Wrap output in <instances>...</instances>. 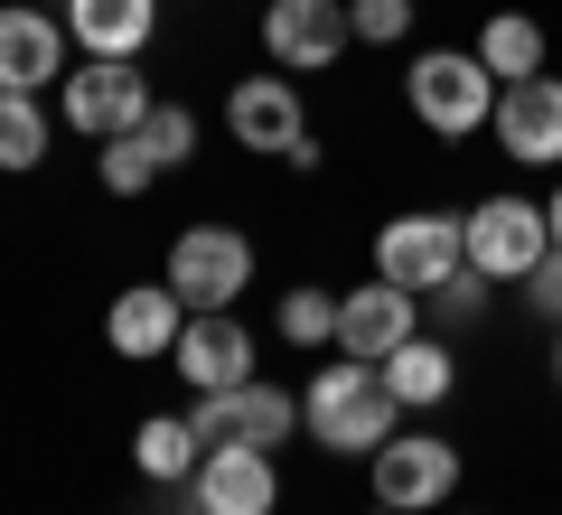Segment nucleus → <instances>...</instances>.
Masks as SVG:
<instances>
[{"label": "nucleus", "instance_id": "19", "mask_svg": "<svg viewBox=\"0 0 562 515\" xmlns=\"http://www.w3.org/2000/svg\"><path fill=\"white\" fill-rule=\"evenodd\" d=\"M132 459H140V478H160V488H188L198 478V459H206V440H198V422H140L132 432Z\"/></svg>", "mask_w": 562, "mask_h": 515}, {"label": "nucleus", "instance_id": "24", "mask_svg": "<svg viewBox=\"0 0 562 515\" xmlns=\"http://www.w3.org/2000/svg\"><path fill=\"white\" fill-rule=\"evenodd\" d=\"M487 291H497V281H487L479 262H460L450 281H431V291H422V310L441 318V328H460V318H479V310H487Z\"/></svg>", "mask_w": 562, "mask_h": 515}, {"label": "nucleus", "instance_id": "9", "mask_svg": "<svg viewBox=\"0 0 562 515\" xmlns=\"http://www.w3.org/2000/svg\"><path fill=\"white\" fill-rule=\"evenodd\" d=\"M140 113H150V76H140L132 57H85L76 76H66V122H76L85 141L140 132Z\"/></svg>", "mask_w": 562, "mask_h": 515}, {"label": "nucleus", "instance_id": "4", "mask_svg": "<svg viewBox=\"0 0 562 515\" xmlns=\"http://www.w3.org/2000/svg\"><path fill=\"white\" fill-rule=\"evenodd\" d=\"M347 47H357L347 0H272V10H262V57H272L281 76H328Z\"/></svg>", "mask_w": 562, "mask_h": 515}, {"label": "nucleus", "instance_id": "29", "mask_svg": "<svg viewBox=\"0 0 562 515\" xmlns=\"http://www.w3.org/2000/svg\"><path fill=\"white\" fill-rule=\"evenodd\" d=\"M553 384H562V337H553Z\"/></svg>", "mask_w": 562, "mask_h": 515}, {"label": "nucleus", "instance_id": "5", "mask_svg": "<svg viewBox=\"0 0 562 515\" xmlns=\"http://www.w3.org/2000/svg\"><path fill=\"white\" fill-rule=\"evenodd\" d=\"M244 281H254L244 225H188V235L169 244V291H179L188 310H225V300H244Z\"/></svg>", "mask_w": 562, "mask_h": 515}, {"label": "nucleus", "instance_id": "20", "mask_svg": "<svg viewBox=\"0 0 562 515\" xmlns=\"http://www.w3.org/2000/svg\"><path fill=\"white\" fill-rule=\"evenodd\" d=\"M479 66L497 85H525V76H543V29L525 20V10H497V20L479 29Z\"/></svg>", "mask_w": 562, "mask_h": 515}, {"label": "nucleus", "instance_id": "12", "mask_svg": "<svg viewBox=\"0 0 562 515\" xmlns=\"http://www.w3.org/2000/svg\"><path fill=\"white\" fill-rule=\"evenodd\" d=\"M188 506H198V515H272V506H281V469H272V450H244V440L206 450L198 478H188Z\"/></svg>", "mask_w": 562, "mask_h": 515}, {"label": "nucleus", "instance_id": "25", "mask_svg": "<svg viewBox=\"0 0 562 515\" xmlns=\"http://www.w3.org/2000/svg\"><path fill=\"white\" fill-rule=\"evenodd\" d=\"M413 10L422 0H347V29H357L366 47H403L413 38Z\"/></svg>", "mask_w": 562, "mask_h": 515}, {"label": "nucleus", "instance_id": "22", "mask_svg": "<svg viewBox=\"0 0 562 515\" xmlns=\"http://www.w3.org/2000/svg\"><path fill=\"white\" fill-rule=\"evenodd\" d=\"M140 150L160 159V169H188V159H198V113H188V103H150V113H140Z\"/></svg>", "mask_w": 562, "mask_h": 515}, {"label": "nucleus", "instance_id": "21", "mask_svg": "<svg viewBox=\"0 0 562 515\" xmlns=\"http://www.w3.org/2000/svg\"><path fill=\"white\" fill-rule=\"evenodd\" d=\"M47 159V113L38 94H0V169H38Z\"/></svg>", "mask_w": 562, "mask_h": 515}, {"label": "nucleus", "instance_id": "10", "mask_svg": "<svg viewBox=\"0 0 562 515\" xmlns=\"http://www.w3.org/2000/svg\"><path fill=\"white\" fill-rule=\"evenodd\" d=\"M403 337H422V291H403V281H384V272L366 281V291H338V357L384 366Z\"/></svg>", "mask_w": 562, "mask_h": 515}, {"label": "nucleus", "instance_id": "1", "mask_svg": "<svg viewBox=\"0 0 562 515\" xmlns=\"http://www.w3.org/2000/svg\"><path fill=\"white\" fill-rule=\"evenodd\" d=\"M394 384H384V366H366V357H338V366H319L310 376V394H301V422L319 432V450H347V459H375L384 440H394Z\"/></svg>", "mask_w": 562, "mask_h": 515}, {"label": "nucleus", "instance_id": "2", "mask_svg": "<svg viewBox=\"0 0 562 515\" xmlns=\"http://www.w3.org/2000/svg\"><path fill=\"white\" fill-rule=\"evenodd\" d=\"M497 94L506 85L479 66V47H431V57H413V76H403V103H413L422 132H441V141H469L497 122Z\"/></svg>", "mask_w": 562, "mask_h": 515}, {"label": "nucleus", "instance_id": "18", "mask_svg": "<svg viewBox=\"0 0 562 515\" xmlns=\"http://www.w3.org/2000/svg\"><path fill=\"white\" fill-rule=\"evenodd\" d=\"M450 376H460V366H450L441 337H403L394 357H384V384H394L403 413H431V403H450Z\"/></svg>", "mask_w": 562, "mask_h": 515}, {"label": "nucleus", "instance_id": "17", "mask_svg": "<svg viewBox=\"0 0 562 515\" xmlns=\"http://www.w3.org/2000/svg\"><path fill=\"white\" fill-rule=\"evenodd\" d=\"M66 38H85V57H140L160 38V0H66Z\"/></svg>", "mask_w": 562, "mask_h": 515}, {"label": "nucleus", "instance_id": "26", "mask_svg": "<svg viewBox=\"0 0 562 515\" xmlns=\"http://www.w3.org/2000/svg\"><path fill=\"white\" fill-rule=\"evenodd\" d=\"M160 179V159L140 150V132H122V141H103V188L113 198H140V188Z\"/></svg>", "mask_w": 562, "mask_h": 515}, {"label": "nucleus", "instance_id": "27", "mask_svg": "<svg viewBox=\"0 0 562 515\" xmlns=\"http://www.w3.org/2000/svg\"><path fill=\"white\" fill-rule=\"evenodd\" d=\"M525 291H535V310H543V318L562 328V244H553V254L535 262V272H525Z\"/></svg>", "mask_w": 562, "mask_h": 515}, {"label": "nucleus", "instance_id": "11", "mask_svg": "<svg viewBox=\"0 0 562 515\" xmlns=\"http://www.w3.org/2000/svg\"><path fill=\"white\" fill-rule=\"evenodd\" d=\"M169 366H179L188 394H225V384L254 376V328H244L235 310H188L179 347H169Z\"/></svg>", "mask_w": 562, "mask_h": 515}, {"label": "nucleus", "instance_id": "16", "mask_svg": "<svg viewBox=\"0 0 562 515\" xmlns=\"http://www.w3.org/2000/svg\"><path fill=\"white\" fill-rule=\"evenodd\" d=\"M66 76V20L47 10H0V94H38Z\"/></svg>", "mask_w": 562, "mask_h": 515}, {"label": "nucleus", "instance_id": "15", "mask_svg": "<svg viewBox=\"0 0 562 515\" xmlns=\"http://www.w3.org/2000/svg\"><path fill=\"white\" fill-rule=\"evenodd\" d=\"M179 328H188V300L169 291V281H132V291L103 310V337H113V357H169L179 347Z\"/></svg>", "mask_w": 562, "mask_h": 515}, {"label": "nucleus", "instance_id": "28", "mask_svg": "<svg viewBox=\"0 0 562 515\" xmlns=\"http://www.w3.org/2000/svg\"><path fill=\"white\" fill-rule=\"evenodd\" d=\"M543 225H553V244H562V188H553V206H543Z\"/></svg>", "mask_w": 562, "mask_h": 515}, {"label": "nucleus", "instance_id": "13", "mask_svg": "<svg viewBox=\"0 0 562 515\" xmlns=\"http://www.w3.org/2000/svg\"><path fill=\"white\" fill-rule=\"evenodd\" d=\"M497 150L525 159V169H562V76H525L497 94Z\"/></svg>", "mask_w": 562, "mask_h": 515}, {"label": "nucleus", "instance_id": "8", "mask_svg": "<svg viewBox=\"0 0 562 515\" xmlns=\"http://www.w3.org/2000/svg\"><path fill=\"white\" fill-rule=\"evenodd\" d=\"M543 254H553V225H543L535 198H479L469 206V262L487 281H525Z\"/></svg>", "mask_w": 562, "mask_h": 515}, {"label": "nucleus", "instance_id": "3", "mask_svg": "<svg viewBox=\"0 0 562 515\" xmlns=\"http://www.w3.org/2000/svg\"><path fill=\"white\" fill-rule=\"evenodd\" d=\"M198 440L206 450H225V440H244V450H281V440L301 432V394H281L272 376H244L225 384V394H198Z\"/></svg>", "mask_w": 562, "mask_h": 515}, {"label": "nucleus", "instance_id": "7", "mask_svg": "<svg viewBox=\"0 0 562 515\" xmlns=\"http://www.w3.org/2000/svg\"><path fill=\"white\" fill-rule=\"evenodd\" d=\"M450 488H460V450L441 432H394L375 450V506L384 515H422V506H441Z\"/></svg>", "mask_w": 562, "mask_h": 515}, {"label": "nucleus", "instance_id": "23", "mask_svg": "<svg viewBox=\"0 0 562 515\" xmlns=\"http://www.w3.org/2000/svg\"><path fill=\"white\" fill-rule=\"evenodd\" d=\"M281 337L291 347H338V291H291L281 300Z\"/></svg>", "mask_w": 562, "mask_h": 515}, {"label": "nucleus", "instance_id": "6", "mask_svg": "<svg viewBox=\"0 0 562 515\" xmlns=\"http://www.w3.org/2000/svg\"><path fill=\"white\" fill-rule=\"evenodd\" d=\"M469 262V216H441V206H422V216H394L375 235V272L403 281V291H431Z\"/></svg>", "mask_w": 562, "mask_h": 515}, {"label": "nucleus", "instance_id": "14", "mask_svg": "<svg viewBox=\"0 0 562 515\" xmlns=\"http://www.w3.org/2000/svg\"><path fill=\"white\" fill-rule=\"evenodd\" d=\"M225 132H235L244 150L291 159V150L310 141V122H301V85H291V76H244L235 94H225Z\"/></svg>", "mask_w": 562, "mask_h": 515}]
</instances>
